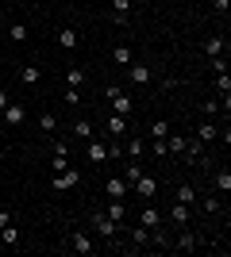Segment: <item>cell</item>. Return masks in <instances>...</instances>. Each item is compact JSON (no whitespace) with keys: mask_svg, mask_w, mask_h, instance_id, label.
I'll use <instances>...</instances> for the list:
<instances>
[{"mask_svg":"<svg viewBox=\"0 0 231 257\" xmlns=\"http://www.w3.org/2000/svg\"><path fill=\"white\" fill-rule=\"evenodd\" d=\"M112 12H116V16H127V12H131V0H112Z\"/></svg>","mask_w":231,"mask_h":257,"instance_id":"836d02e7","label":"cell"},{"mask_svg":"<svg viewBox=\"0 0 231 257\" xmlns=\"http://www.w3.org/2000/svg\"><path fill=\"white\" fill-rule=\"evenodd\" d=\"M104 127H108V135H112V139H120L123 131H127V115H116V111H112V115L104 119Z\"/></svg>","mask_w":231,"mask_h":257,"instance_id":"4fadbf2b","label":"cell"},{"mask_svg":"<svg viewBox=\"0 0 231 257\" xmlns=\"http://www.w3.org/2000/svg\"><path fill=\"white\" fill-rule=\"evenodd\" d=\"M39 77H43V73H39V65H23V69H20L23 85H39Z\"/></svg>","mask_w":231,"mask_h":257,"instance_id":"7402d4cb","label":"cell"},{"mask_svg":"<svg viewBox=\"0 0 231 257\" xmlns=\"http://www.w3.org/2000/svg\"><path fill=\"white\" fill-rule=\"evenodd\" d=\"M204 211H208V215H220V200H216V196H208V200H204Z\"/></svg>","mask_w":231,"mask_h":257,"instance_id":"e575fe53","label":"cell"},{"mask_svg":"<svg viewBox=\"0 0 231 257\" xmlns=\"http://www.w3.org/2000/svg\"><path fill=\"white\" fill-rule=\"evenodd\" d=\"M204 54H208V58H220V54H227V43H223L220 35H212L208 43H204Z\"/></svg>","mask_w":231,"mask_h":257,"instance_id":"e0dca14e","label":"cell"},{"mask_svg":"<svg viewBox=\"0 0 231 257\" xmlns=\"http://www.w3.org/2000/svg\"><path fill=\"white\" fill-rule=\"evenodd\" d=\"M77 184H81V169H73V165H69V169L54 173L50 188H54V192H69V188H77Z\"/></svg>","mask_w":231,"mask_h":257,"instance_id":"3957f363","label":"cell"},{"mask_svg":"<svg viewBox=\"0 0 231 257\" xmlns=\"http://www.w3.org/2000/svg\"><path fill=\"white\" fill-rule=\"evenodd\" d=\"M166 154H185V135H166Z\"/></svg>","mask_w":231,"mask_h":257,"instance_id":"ac0fdd59","label":"cell"},{"mask_svg":"<svg viewBox=\"0 0 231 257\" xmlns=\"http://www.w3.org/2000/svg\"><path fill=\"white\" fill-rule=\"evenodd\" d=\"M104 215H108L112 223H123V219H127V200H108Z\"/></svg>","mask_w":231,"mask_h":257,"instance_id":"30bf717a","label":"cell"},{"mask_svg":"<svg viewBox=\"0 0 231 257\" xmlns=\"http://www.w3.org/2000/svg\"><path fill=\"white\" fill-rule=\"evenodd\" d=\"M127 69H131V85H146V81H150V65H143V62H131Z\"/></svg>","mask_w":231,"mask_h":257,"instance_id":"5bb4252c","label":"cell"},{"mask_svg":"<svg viewBox=\"0 0 231 257\" xmlns=\"http://www.w3.org/2000/svg\"><path fill=\"white\" fill-rule=\"evenodd\" d=\"M216 96L223 100V107H231V77H227V69L216 73Z\"/></svg>","mask_w":231,"mask_h":257,"instance_id":"9c48e42d","label":"cell"},{"mask_svg":"<svg viewBox=\"0 0 231 257\" xmlns=\"http://www.w3.org/2000/svg\"><path fill=\"white\" fill-rule=\"evenodd\" d=\"M50 154H69V142H66V139H54V146H50Z\"/></svg>","mask_w":231,"mask_h":257,"instance_id":"74e56055","label":"cell"},{"mask_svg":"<svg viewBox=\"0 0 231 257\" xmlns=\"http://www.w3.org/2000/svg\"><path fill=\"white\" fill-rule=\"evenodd\" d=\"M8 39H12V43H23V39H27V27H23V23H12V27H8Z\"/></svg>","mask_w":231,"mask_h":257,"instance_id":"4dcf8cb0","label":"cell"},{"mask_svg":"<svg viewBox=\"0 0 231 257\" xmlns=\"http://www.w3.org/2000/svg\"><path fill=\"white\" fill-rule=\"evenodd\" d=\"M69 249H73V253H81V257L97 253V246H93V234H85V230H73V234H69Z\"/></svg>","mask_w":231,"mask_h":257,"instance_id":"277c9868","label":"cell"},{"mask_svg":"<svg viewBox=\"0 0 231 257\" xmlns=\"http://www.w3.org/2000/svg\"><path fill=\"white\" fill-rule=\"evenodd\" d=\"M139 177H143V169H139V161H131V158H127V165H123V181H127V184H135Z\"/></svg>","mask_w":231,"mask_h":257,"instance_id":"603a6c76","label":"cell"},{"mask_svg":"<svg viewBox=\"0 0 231 257\" xmlns=\"http://www.w3.org/2000/svg\"><path fill=\"white\" fill-rule=\"evenodd\" d=\"M104 192H108V200H127L131 184L123 181V177H108V181H104Z\"/></svg>","mask_w":231,"mask_h":257,"instance_id":"8992f818","label":"cell"},{"mask_svg":"<svg viewBox=\"0 0 231 257\" xmlns=\"http://www.w3.org/2000/svg\"><path fill=\"white\" fill-rule=\"evenodd\" d=\"M212 8L220 12V16H227V8H231V0H212Z\"/></svg>","mask_w":231,"mask_h":257,"instance_id":"ab89813d","label":"cell"},{"mask_svg":"<svg viewBox=\"0 0 231 257\" xmlns=\"http://www.w3.org/2000/svg\"><path fill=\"white\" fill-rule=\"evenodd\" d=\"M189 215H193V207H189V204H177V200H174V207H170V223H174V226H185Z\"/></svg>","mask_w":231,"mask_h":257,"instance_id":"7c38bea8","label":"cell"},{"mask_svg":"<svg viewBox=\"0 0 231 257\" xmlns=\"http://www.w3.org/2000/svg\"><path fill=\"white\" fill-rule=\"evenodd\" d=\"M73 139H81V142L93 139V123H89V119H77L73 123Z\"/></svg>","mask_w":231,"mask_h":257,"instance_id":"d6986e66","label":"cell"},{"mask_svg":"<svg viewBox=\"0 0 231 257\" xmlns=\"http://www.w3.org/2000/svg\"><path fill=\"white\" fill-rule=\"evenodd\" d=\"M197 139H200V142L220 139V127H216V123H200V127H197Z\"/></svg>","mask_w":231,"mask_h":257,"instance_id":"ffe728a7","label":"cell"},{"mask_svg":"<svg viewBox=\"0 0 231 257\" xmlns=\"http://www.w3.org/2000/svg\"><path fill=\"white\" fill-rule=\"evenodd\" d=\"M81 85H85V69H81V65H73V69L66 73V88H81Z\"/></svg>","mask_w":231,"mask_h":257,"instance_id":"44dd1931","label":"cell"},{"mask_svg":"<svg viewBox=\"0 0 231 257\" xmlns=\"http://www.w3.org/2000/svg\"><path fill=\"white\" fill-rule=\"evenodd\" d=\"M185 158L197 161V165H204V142L200 139H185Z\"/></svg>","mask_w":231,"mask_h":257,"instance_id":"8fae6325","label":"cell"},{"mask_svg":"<svg viewBox=\"0 0 231 257\" xmlns=\"http://www.w3.org/2000/svg\"><path fill=\"white\" fill-rule=\"evenodd\" d=\"M112 62H116V65H131V46H116V50H112Z\"/></svg>","mask_w":231,"mask_h":257,"instance_id":"d4e9b609","label":"cell"},{"mask_svg":"<svg viewBox=\"0 0 231 257\" xmlns=\"http://www.w3.org/2000/svg\"><path fill=\"white\" fill-rule=\"evenodd\" d=\"M62 169H69V158L66 154H54V173H62Z\"/></svg>","mask_w":231,"mask_h":257,"instance_id":"d590c367","label":"cell"},{"mask_svg":"<svg viewBox=\"0 0 231 257\" xmlns=\"http://www.w3.org/2000/svg\"><path fill=\"white\" fill-rule=\"evenodd\" d=\"M85 158L93 161V165L108 161V142H100V139H89V142H85Z\"/></svg>","mask_w":231,"mask_h":257,"instance_id":"52a82bcc","label":"cell"},{"mask_svg":"<svg viewBox=\"0 0 231 257\" xmlns=\"http://www.w3.org/2000/svg\"><path fill=\"white\" fill-rule=\"evenodd\" d=\"M170 135V123H150V139H166Z\"/></svg>","mask_w":231,"mask_h":257,"instance_id":"d6a6232c","label":"cell"},{"mask_svg":"<svg viewBox=\"0 0 231 257\" xmlns=\"http://www.w3.org/2000/svg\"><path fill=\"white\" fill-rule=\"evenodd\" d=\"M0 115H4V123H8V127H16V123H23V115H27V111H23V104H8Z\"/></svg>","mask_w":231,"mask_h":257,"instance_id":"9a60e30c","label":"cell"},{"mask_svg":"<svg viewBox=\"0 0 231 257\" xmlns=\"http://www.w3.org/2000/svg\"><path fill=\"white\" fill-rule=\"evenodd\" d=\"M12 100H8V92H4V88H0V111H4V107H8Z\"/></svg>","mask_w":231,"mask_h":257,"instance_id":"60d3db41","label":"cell"},{"mask_svg":"<svg viewBox=\"0 0 231 257\" xmlns=\"http://www.w3.org/2000/svg\"><path fill=\"white\" fill-rule=\"evenodd\" d=\"M0 242H4V246H16V242H20V230H16V226H0Z\"/></svg>","mask_w":231,"mask_h":257,"instance_id":"4316f807","label":"cell"},{"mask_svg":"<svg viewBox=\"0 0 231 257\" xmlns=\"http://www.w3.org/2000/svg\"><path fill=\"white\" fill-rule=\"evenodd\" d=\"M139 223H143V226H150V230H158V226H162V211H158V207H154L150 200H146V207L139 211Z\"/></svg>","mask_w":231,"mask_h":257,"instance_id":"ba28073f","label":"cell"},{"mask_svg":"<svg viewBox=\"0 0 231 257\" xmlns=\"http://www.w3.org/2000/svg\"><path fill=\"white\" fill-rule=\"evenodd\" d=\"M58 43L66 46V50H73V46L81 43V35H77V31H58Z\"/></svg>","mask_w":231,"mask_h":257,"instance_id":"f1b7e54d","label":"cell"},{"mask_svg":"<svg viewBox=\"0 0 231 257\" xmlns=\"http://www.w3.org/2000/svg\"><path fill=\"white\" fill-rule=\"evenodd\" d=\"M123 158H131V161H139V158H143V139H131V142H127Z\"/></svg>","mask_w":231,"mask_h":257,"instance_id":"83f0119b","label":"cell"},{"mask_svg":"<svg viewBox=\"0 0 231 257\" xmlns=\"http://www.w3.org/2000/svg\"><path fill=\"white\" fill-rule=\"evenodd\" d=\"M131 242L135 246H146V242H150V226H143V223L131 226Z\"/></svg>","mask_w":231,"mask_h":257,"instance_id":"cb8c5ba5","label":"cell"},{"mask_svg":"<svg viewBox=\"0 0 231 257\" xmlns=\"http://www.w3.org/2000/svg\"><path fill=\"white\" fill-rule=\"evenodd\" d=\"M8 223H12V215H8V211H0V226H8Z\"/></svg>","mask_w":231,"mask_h":257,"instance_id":"b9f144b4","label":"cell"},{"mask_svg":"<svg viewBox=\"0 0 231 257\" xmlns=\"http://www.w3.org/2000/svg\"><path fill=\"white\" fill-rule=\"evenodd\" d=\"M220 111V100H204V115H216Z\"/></svg>","mask_w":231,"mask_h":257,"instance_id":"f35d334b","label":"cell"},{"mask_svg":"<svg viewBox=\"0 0 231 257\" xmlns=\"http://www.w3.org/2000/svg\"><path fill=\"white\" fill-rule=\"evenodd\" d=\"M131 188H135V196H139L143 204H146V200H154V196H158V181H154L150 173H143V177H139V181H135Z\"/></svg>","mask_w":231,"mask_h":257,"instance_id":"5b68a950","label":"cell"},{"mask_svg":"<svg viewBox=\"0 0 231 257\" xmlns=\"http://www.w3.org/2000/svg\"><path fill=\"white\" fill-rule=\"evenodd\" d=\"M39 127H43V131H46V135H54V131H58V119H54V115H50V111H46V115H43V119H39Z\"/></svg>","mask_w":231,"mask_h":257,"instance_id":"1f68e13d","label":"cell"},{"mask_svg":"<svg viewBox=\"0 0 231 257\" xmlns=\"http://www.w3.org/2000/svg\"><path fill=\"white\" fill-rule=\"evenodd\" d=\"M104 96L112 100V111H116V115H131V96H127L120 85H108V88H104Z\"/></svg>","mask_w":231,"mask_h":257,"instance_id":"7a4b0ae2","label":"cell"},{"mask_svg":"<svg viewBox=\"0 0 231 257\" xmlns=\"http://www.w3.org/2000/svg\"><path fill=\"white\" fill-rule=\"evenodd\" d=\"M177 204H197V192H193V184H181V188H177Z\"/></svg>","mask_w":231,"mask_h":257,"instance_id":"484cf974","label":"cell"},{"mask_svg":"<svg viewBox=\"0 0 231 257\" xmlns=\"http://www.w3.org/2000/svg\"><path fill=\"white\" fill-rule=\"evenodd\" d=\"M216 188H220L223 196L231 192V169H220V173H216Z\"/></svg>","mask_w":231,"mask_h":257,"instance_id":"f546056e","label":"cell"},{"mask_svg":"<svg viewBox=\"0 0 231 257\" xmlns=\"http://www.w3.org/2000/svg\"><path fill=\"white\" fill-rule=\"evenodd\" d=\"M197 246H200V234H193V230H181L174 249H185V253H189V249H197Z\"/></svg>","mask_w":231,"mask_h":257,"instance_id":"2e32d148","label":"cell"},{"mask_svg":"<svg viewBox=\"0 0 231 257\" xmlns=\"http://www.w3.org/2000/svg\"><path fill=\"white\" fill-rule=\"evenodd\" d=\"M89 230H93V234H100V238H108V242H116L120 223H112L104 211H93V215H89Z\"/></svg>","mask_w":231,"mask_h":257,"instance_id":"6da1fadb","label":"cell"},{"mask_svg":"<svg viewBox=\"0 0 231 257\" xmlns=\"http://www.w3.org/2000/svg\"><path fill=\"white\" fill-rule=\"evenodd\" d=\"M66 104H69V107L81 104V92H77V88H66Z\"/></svg>","mask_w":231,"mask_h":257,"instance_id":"8d00e7d4","label":"cell"}]
</instances>
